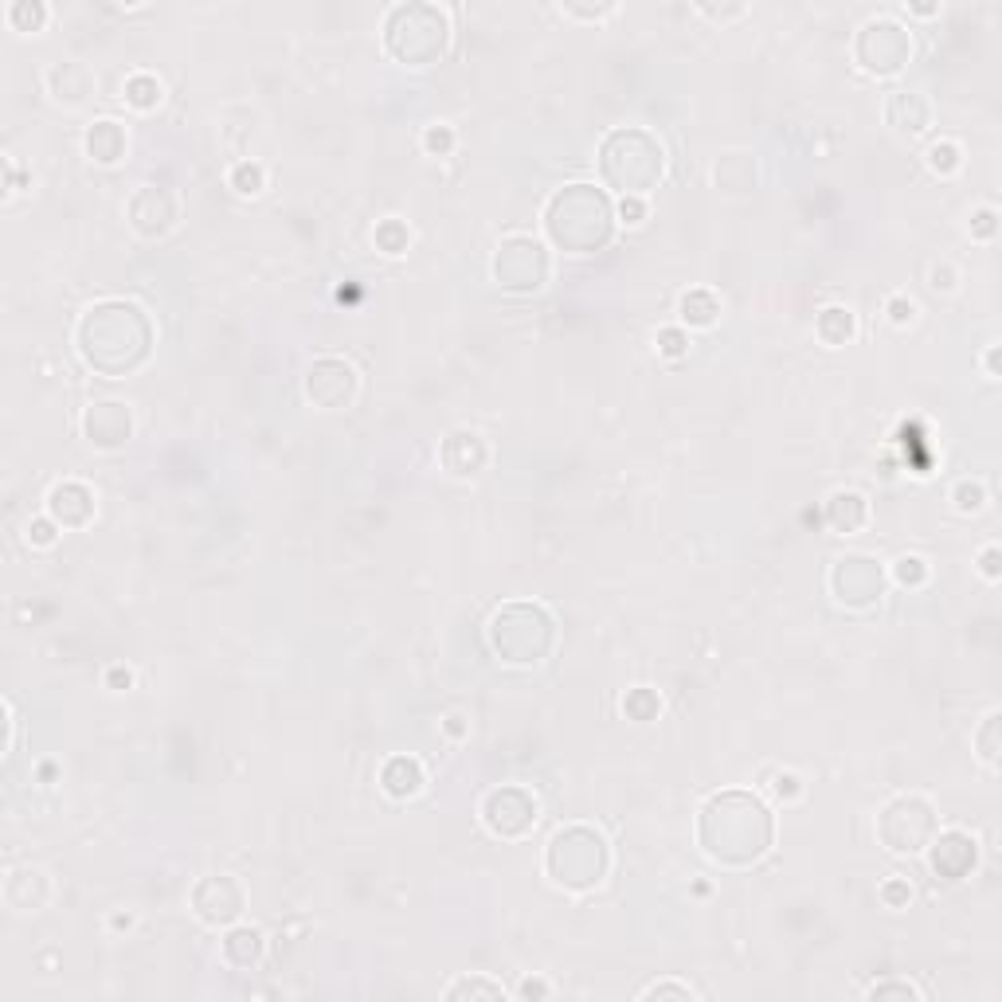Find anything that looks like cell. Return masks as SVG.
<instances>
[{"mask_svg": "<svg viewBox=\"0 0 1002 1002\" xmlns=\"http://www.w3.org/2000/svg\"><path fill=\"white\" fill-rule=\"evenodd\" d=\"M490 638L505 662H537L552 642V619L533 603H509L494 615Z\"/></svg>", "mask_w": 1002, "mask_h": 1002, "instance_id": "cell-6", "label": "cell"}, {"mask_svg": "<svg viewBox=\"0 0 1002 1002\" xmlns=\"http://www.w3.org/2000/svg\"><path fill=\"white\" fill-rule=\"evenodd\" d=\"M983 501H987V494H983V486H979V482H963V486L956 490V505L963 509V513L983 509Z\"/></svg>", "mask_w": 1002, "mask_h": 1002, "instance_id": "cell-28", "label": "cell"}, {"mask_svg": "<svg viewBox=\"0 0 1002 1002\" xmlns=\"http://www.w3.org/2000/svg\"><path fill=\"white\" fill-rule=\"evenodd\" d=\"M419 783H423V772H419L415 760H408V756L388 760V768H384V787H388L392 795H415Z\"/></svg>", "mask_w": 1002, "mask_h": 1002, "instance_id": "cell-21", "label": "cell"}, {"mask_svg": "<svg viewBox=\"0 0 1002 1002\" xmlns=\"http://www.w3.org/2000/svg\"><path fill=\"white\" fill-rule=\"evenodd\" d=\"M701 842L709 858L725 866H748L768 850L772 819L752 795L725 791V795H713L701 811Z\"/></svg>", "mask_w": 1002, "mask_h": 1002, "instance_id": "cell-1", "label": "cell"}, {"mask_svg": "<svg viewBox=\"0 0 1002 1002\" xmlns=\"http://www.w3.org/2000/svg\"><path fill=\"white\" fill-rule=\"evenodd\" d=\"M501 983H490V979H458L447 987V999H501Z\"/></svg>", "mask_w": 1002, "mask_h": 1002, "instance_id": "cell-24", "label": "cell"}, {"mask_svg": "<svg viewBox=\"0 0 1002 1002\" xmlns=\"http://www.w3.org/2000/svg\"><path fill=\"white\" fill-rule=\"evenodd\" d=\"M975 866V838H967L963 830H948L936 838L932 846V869L948 881H959L967 869Z\"/></svg>", "mask_w": 1002, "mask_h": 1002, "instance_id": "cell-15", "label": "cell"}, {"mask_svg": "<svg viewBox=\"0 0 1002 1002\" xmlns=\"http://www.w3.org/2000/svg\"><path fill=\"white\" fill-rule=\"evenodd\" d=\"M545 224L552 231V239L576 255L603 247L607 231H611V208L607 200L588 188V184H568L548 200Z\"/></svg>", "mask_w": 1002, "mask_h": 1002, "instance_id": "cell-3", "label": "cell"}, {"mask_svg": "<svg viewBox=\"0 0 1002 1002\" xmlns=\"http://www.w3.org/2000/svg\"><path fill=\"white\" fill-rule=\"evenodd\" d=\"M224 956L235 967L259 963V956H263V932L259 928H235L228 940H224Z\"/></svg>", "mask_w": 1002, "mask_h": 1002, "instance_id": "cell-19", "label": "cell"}, {"mask_svg": "<svg viewBox=\"0 0 1002 1002\" xmlns=\"http://www.w3.org/2000/svg\"><path fill=\"white\" fill-rule=\"evenodd\" d=\"M995 732H999V713H991L987 721H983V729H979V756L995 768L999 764V740H995Z\"/></svg>", "mask_w": 1002, "mask_h": 1002, "instance_id": "cell-25", "label": "cell"}, {"mask_svg": "<svg viewBox=\"0 0 1002 1002\" xmlns=\"http://www.w3.org/2000/svg\"><path fill=\"white\" fill-rule=\"evenodd\" d=\"M122 145H126V134H122V126L118 122H94V130L87 134V149H91L94 161H118V153H122Z\"/></svg>", "mask_w": 1002, "mask_h": 1002, "instance_id": "cell-20", "label": "cell"}, {"mask_svg": "<svg viewBox=\"0 0 1002 1002\" xmlns=\"http://www.w3.org/2000/svg\"><path fill=\"white\" fill-rule=\"evenodd\" d=\"M79 349L94 368L118 376L149 353V321L130 302H102L79 325Z\"/></svg>", "mask_w": 1002, "mask_h": 1002, "instance_id": "cell-2", "label": "cell"}, {"mask_svg": "<svg viewBox=\"0 0 1002 1002\" xmlns=\"http://www.w3.org/2000/svg\"><path fill=\"white\" fill-rule=\"evenodd\" d=\"M353 388H357V372L345 361H318L306 376V392L321 408H345L353 400Z\"/></svg>", "mask_w": 1002, "mask_h": 1002, "instance_id": "cell-13", "label": "cell"}, {"mask_svg": "<svg viewBox=\"0 0 1002 1002\" xmlns=\"http://www.w3.org/2000/svg\"><path fill=\"white\" fill-rule=\"evenodd\" d=\"M603 173L627 196L646 192L662 177V145L642 130H619L603 141Z\"/></svg>", "mask_w": 1002, "mask_h": 1002, "instance_id": "cell-5", "label": "cell"}, {"mask_svg": "<svg viewBox=\"0 0 1002 1002\" xmlns=\"http://www.w3.org/2000/svg\"><path fill=\"white\" fill-rule=\"evenodd\" d=\"M912 310H916L912 302H905V298H893V321H901V325L912 321Z\"/></svg>", "mask_w": 1002, "mask_h": 1002, "instance_id": "cell-34", "label": "cell"}, {"mask_svg": "<svg viewBox=\"0 0 1002 1002\" xmlns=\"http://www.w3.org/2000/svg\"><path fill=\"white\" fill-rule=\"evenodd\" d=\"M830 584L842 603L850 607H869L873 599H881V568L869 556H842L830 572Z\"/></svg>", "mask_w": 1002, "mask_h": 1002, "instance_id": "cell-11", "label": "cell"}, {"mask_svg": "<svg viewBox=\"0 0 1002 1002\" xmlns=\"http://www.w3.org/2000/svg\"><path fill=\"white\" fill-rule=\"evenodd\" d=\"M51 513H55L63 525H83V521L91 517V494H87L83 486H75V482L55 486V490H51Z\"/></svg>", "mask_w": 1002, "mask_h": 1002, "instance_id": "cell-17", "label": "cell"}, {"mask_svg": "<svg viewBox=\"0 0 1002 1002\" xmlns=\"http://www.w3.org/2000/svg\"><path fill=\"white\" fill-rule=\"evenodd\" d=\"M826 513H830V521L838 525V529H858L862 521H866V501L858 498V494H834L830 505H826Z\"/></svg>", "mask_w": 1002, "mask_h": 1002, "instance_id": "cell-22", "label": "cell"}, {"mask_svg": "<svg viewBox=\"0 0 1002 1002\" xmlns=\"http://www.w3.org/2000/svg\"><path fill=\"white\" fill-rule=\"evenodd\" d=\"M893 572H897L901 584H920V580H924V560H920V556H901Z\"/></svg>", "mask_w": 1002, "mask_h": 1002, "instance_id": "cell-31", "label": "cell"}, {"mask_svg": "<svg viewBox=\"0 0 1002 1002\" xmlns=\"http://www.w3.org/2000/svg\"><path fill=\"white\" fill-rule=\"evenodd\" d=\"M545 866L552 873V881L564 885V889H592L607 873V842L588 826L560 830L552 838V846H548Z\"/></svg>", "mask_w": 1002, "mask_h": 1002, "instance_id": "cell-4", "label": "cell"}, {"mask_svg": "<svg viewBox=\"0 0 1002 1002\" xmlns=\"http://www.w3.org/2000/svg\"><path fill=\"white\" fill-rule=\"evenodd\" d=\"M682 318L689 321V325H713V318H717V298H713V294H705V290L685 294L682 298Z\"/></svg>", "mask_w": 1002, "mask_h": 1002, "instance_id": "cell-23", "label": "cell"}, {"mask_svg": "<svg viewBox=\"0 0 1002 1002\" xmlns=\"http://www.w3.org/2000/svg\"><path fill=\"white\" fill-rule=\"evenodd\" d=\"M909 51H912L909 36H905L897 24H889V20H869L866 28H862L858 59H862L866 71L889 75V71H897V67L909 59Z\"/></svg>", "mask_w": 1002, "mask_h": 1002, "instance_id": "cell-9", "label": "cell"}, {"mask_svg": "<svg viewBox=\"0 0 1002 1002\" xmlns=\"http://www.w3.org/2000/svg\"><path fill=\"white\" fill-rule=\"evenodd\" d=\"M889 995H897V999H924V991L912 987V983H873L866 991V999H889Z\"/></svg>", "mask_w": 1002, "mask_h": 1002, "instance_id": "cell-26", "label": "cell"}, {"mask_svg": "<svg viewBox=\"0 0 1002 1002\" xmlns=\"http://www.w3.org/2000/svg\"><path fill=\"white\" fill-rule=\"evenodd\" d=\"M795 783H799L795 775H779L775 779V795H795Z\"/></svg>", "mask_w": 1002, "mask_h": 1002, "instance_id": "cell-37", "label": "cell"}, {"mask_svg": "<svg viewBox=\"0 0 1002 1002\" xmlns=\"http://www.w3.org/2000/svg\"><path fill=\"white\" fill-rule=\"evenodd\" d=\"M482 819L494 834H505V838H517L525 834L533 822H537V799L521 787H498L486 795L482 803Z\"/></svg>", "mask_w": 1002, "mask_h": 1002, "instance_id": "cell-10", "label": "cell"}, {"mask_svg": "<svg viewBox=\"0 0 1002 1002\" xmlns=\"http://www.w3.org/2000/svg\"><path fill=\"white\" fill-rule=\"evenodd\" d=\"M427 145H431V149H447L451 137H447V130H431V134H427Z\"/></svg>", "mask_w": 1002, "mask_h": 1002, "instance_id": "cell-39", "label": "cell"}, {"mask_svg": "<svg viewBox=\"0 0 1002 1002\" xmlns=\"http://www.w3.org/2000/svg\"><path fill=\"white\" fill-rule=\"evenodd\" d=\"M87 435L98 447H118L130 435V408L126 404H94L87 411Z\"/></svg>", "mask_w": 1002, "mask_h": 1002, "instance_id": "cell-16", "label": "cell"}, {"mask_svg": "<svg viewBox=\"0 0 1002 1002\" xmlns=\"http://www.w3.org/2000/svg\"><path fill=\"white\" fill-rule=\"evenodd\" d=\"M231 184H235L239 192H259V188H263V169H259V165H239V169L231 173Z\"/></svg>", "mask_w": 1002, "mask_h": 1002, "instance_id": "cell-29", "label": "cell"}, {"mask_svg": "<svg viewBox=\"0 0 1002 1002\" xmlns=\"http://www.w3.org/2000/svg\"><path fill=\"white\" fill-rule=\"evenodd\" d=\"M494 274H498L501 286H509V290H537L548 274L545 247L537 239H529V235L505 239L498 247V259H494Z\"/></svg>", "mask_w": 1002, "mask_h": 1002, "instance_id": "cell-8", "label": "cell"}, {"mask_svg": "<svg viewBox=\"0 0 1002 1002\" xmlns=\"http://www.w3.org/2000/svg\"><path fill=\"white\" fill-rule=\"evenodd\" d=\"M130 91H134L130 98H134L137 106H149V102H157V98H161V87H157V83H149V79H134V83H130Z\"/></svg>", "mask_w": 1002, "mask_h": 1002, "instance_id": "cell-32", "label": "cell"}, {"mask_svg": "<svg viewBox=\"0 0 1002 1002\" xmlns=\"http://www.w3.org/2000/svg\"><path fill=\"white\" fill-rule=\"evenodd\" d=\"M130 216H134V228L141 235H165V231L177 224V200L165 188L149 184V188H141L134 196Z\"/></svg>", "mask_w": 1002, "mask_h": 1002, "instance_id": "cell-14", "label": "cell"}, {"mask_svg": "<svg viewBox=\"0 0 1002 1002\" xmlns=\"http://www.w3.org/2000/svg\"><path fill=\"white\" fill-rule=\"evenodd\" d=\"M192 909L204 924H231L243 912V889L231 877H208L192 893Z\"/></svg>", "mask_w": 1002, "mask_h": 1002, "instance_id": "cell-12", "label": "cell"}, {"mask_svg": "<svg viewBox=\"0 0 1002 1002\" xmlns=\"http://www.w3.org/2000/svg\"><path fill=\"white\" fill-rule=\"evenodd\" d=\"M983 572H987L991 580L999 576V548H987V552H983Z\"/></svg>", "mask_w": 1002, "mask_h": 1002, "instance_id": "cell-35", "label": "cell"}, {"mask_svg": "<svg viewBox=\"0 0 1002 1002\" xmlns=\"http://www.w3.org/2000/svg\"><path fill=\"white\" fill-rule=\"evenodd\" d=\"M638 999H693V987H685V983H654V987L638 991Z\"/></svg>", "mask_w": 1002, "mask_h": 1002, "instance_id": "cell-27", "label": "cell"}, {"mask_svg": "<svg viewBox=\"0 0 1002 1002\" xmlns=\"http://www.w3.org/2000/svg\"><path fill=\"white\" fill-rule=\"evenodd\" d=\"M638 216H642V204H638V200H623V220H627V224H638Z\"/></svg>", "mask_w": 1002, "mask_h": 1002, "instance_id": "cell-38", "label": "cell"}, {"mask_svg": "<svg viewBox=\"0 0 1002 1002\" xmlns=\"http://www.w3.org/2000/svg\"><path fill=\"white\" fill-rule=\"evenodd\" d=\"M682 345H685L682 333H674V329H666V333H662V349H666V353H682Z\"/></svg>", "mask_w": 1002, "mask_h": 1002, "instance_id": "cell-36", "label": "cell"}, {"mask_svg": "<svg viewBox=\"0 0 1002 1002\" xmlns=\"http://www.w3.org/2000/svg\"><path fill=\"white\" fill-rule=\"evenodd\" d=\"M877 830H881V838H885V846H889V850H897V854H912V850H920V846L932 838L936 819H932V807H928L924 799H916V795H901V799H893V803L881 811Z\"/></svg>", "mask_w": 1002, "mask_h": 1002, "instance_id": "cell-7", "label": "cell"}, {"mask_svg": "<svg viewBox=\"0 0 1002 1002\" xmlns=\"http://www.w3.org/2000/svg\"><path fill=\"white\" fill-rule=\"evenodd\" d=\"M548 991H552L548 983H533V979H525V983L517 987V995H521V999H541V995H548Z\"/></svg>", "mask_w": 1002, "mask_h": 1002, "instance_id": "cell-33", "label": "cell"}, {"mask_svg": "<svg viewBox=\"0 0 1002 1002\" xmlns=\"http://www.w3.org/2000/svg\"><path fill=\"white\" fill-rule=\"evenodd\" d=\"M956 153H959L956 145H932V153H928V165H932L936 173H952V169L959 165Z\"/></svg>", "mask_w": 1002, "mask_h": 1002, "instance_id": "cell-30", "label": "cell"}, {"mask_svg": "<svg viewBox=\"0 0 1002 1002\" xmlns=\"http://www.w3.org/2000/svg\"><path fill=\"white\" fill-rule=\"evenodd\" d=\"M889 122L897 126V130H905V134H920L924 126H928V102L920 98V94H893L889 98Z\"/></svg>", "mask_w": 1002, "mask_h": 1002, "instance_id": "cell-18", "label": "cell"}]
</instances>
